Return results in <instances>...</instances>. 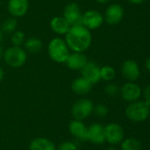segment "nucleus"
<instances>
[{
	"label": "nucleus",
	"instance_id": "nucleus-28",
	"mask_svg": "<svg viewBox=\"0 0 150 150\" xmlns=\"http://www.w3.org/2000/svg\"><path fill=\"white\" fill-rule=\"evenodd\" d=\"M141 96H143V98H144V100L143 101H145L150 106V84L147 85L144 88V90L142 91Z\"/></svg>",
	"mask_w": 150,
	"mask_h": 150
},
{
	"label": "nucleus",
	"instance_id": "nucleus-17",
	"mask_svg": "<svg viewBox=\"0 0 150 150\" xmlns=\"http://www.w3.org/2000/svg\"><path fill=\"white\" fill-rule=\"evenodd\" d=\"M68 128L72 135H73L74 137H76L80 141H87L88 127L82 122V120H74L71 121Z\"/></svg>",
	"mask_w": 150,
	"mask_h": 150
},
{
	"label": "nucleus",
	"instance_id": "nucleus-12",
	"mask_svg": "<svg viewBox=\"0 0 150 150\" xmlns=\"http://www.w3.org/2000/svg\"><path fill=\"white\" fill-rule=\"evenodd\" d=\"M28 0H9L7 9L9 13L13 18L23 17L28 11Z\"/></svg>",
	"mask_w": 150,
	"mask_h": 150
},
{
	"label": "nucleus",
	"instance_id": "nucleus-34",
	"mask_svg": "<svg viewBox=\"0 0 150 150\" xmlns=\"http://www.w3.org/2000/svg\"><path fill=\"white\" fill-rule=\"evenodd\" d=\"M2 40H3V32H2V30L0 29V42L2 41Z\"/></svg>",
	"mask_w": 150,
	"mask_h": 150
},
{
	"label": "nucleus",
	"instance_id": "nucleus-26",
	"mask_svg": "<svg viewBox=\"0 0 150 150\" xmlns=\"http://www.w3.org/2000/svg\"><path fill=\"white\" fill-rule=\"evenodd\" d=\"M104 92L109 97H115L119 92V87L116 83H109L105 86Z\"/></svg>",
	"mask_w": 150,
	"mask_h": 150
},
{
	"label": "nucleus",
	"instance_id": "nucleus-19",
	"mask_svg": "<svg viewBox=\"0 0 150 150\" xmlns=\"http://www.w3.org/2000/svg\"><path fill=\"white\" fill-rule=\"evenodd\" d=\"M29 150H56L53 142L47 138L39 137L34 139L29 144Z\"/></svg>",
	"mask_w": 150,
	"mask_h": 150
},
{
	"label": "nucleus",
	"instance_id": "nucleus-7",
	"mask_svg": "<svg viewBox=\"0 0 150 150\" xmlns=\"http://www.w3.org/2000/svg\"><path fill=\"white\" fill-rule=\"evenodd\" d=\"M103 23V15L95 10H88L82 14L81 25L88 30H95Z\"/></svg>",
	"mask_w": 150,
	"mask_h": 150
},
{
	"label": "nucleus",
	"instance_id": "nucleus-22",
	"mask_svg": "<svg viewBox=\"0 0 150 150\" xmlns=\"http://www.w3.org/2000/svg\"><path fill=\"white\" fill-rule=\"evenodd\" d=\"M100 76H101V79H103V81L111 82L116 76V70L111 66L105 65L100 68Z\"/></svg>",
	"mask_w": 150,
	"mask_h": 150
},
{
	"label": "nucleus",
	"instance_id": "nucleus-14",
	"mask_svg": "<svg viewBox=\"0 0 150 150\" xmlns=\"http://www.w3.org/2000/svg\"><path fill=\"white\" fill-rule=\"evenodd\" d=\"M124 18V9L118 4H111L105 11V20L109 25H117Z\"/></svg>",
	"mask_w": 150,
	"mask_h": 150
},
{
	"label": "nucleus",
	"instance_id": "nucleus-6",
	"mask_svg": "<svg viewBox=\"0 0 150 150\" xmlns=\"http://www.w3.org/2000/svg\"><path fill=\"white\" fill-rule=\"evenodd\" d=\"M105 140L111 145H117L125 139V131L118 123H110L104 127Z\"/></svg>",
	"mask_w": 150,
	"mask_h": 150
},
{
	"label": "nucleus",
	"instance_id": "nucleus-24",
	"mask_svg": "<svg viewBox=\"0 0 150 150\" xmlns=\"http://www.w3.org/2000/svg\"><path fill=\"white\" fill-rule=\"evenodd\" d=\"M11 41L12 46L20 47L25 42V33L22 31L16 30L11 33Z\"/></svg>",
	"mask_w": 150,
	"mask_h": 150
},
{
	"label": "nucleus",
	"instance_id": "nucleus-2",
	"mask_svg": "<svg viewBox=\"0 0 150 150\" xmlns=\"http://www.w3.org/2000/svg\"><path fill=\"white\" fill-rule=\"evenodd\" d=\"M48 54L57 63H65L70 54V49L65 40L56 37L48 44Z\"/></svg>",
	"mask_w": 150,
	"mask_h": 150
},
{
	"label": "nucleus",
	"instance_id": "nucleus-36",
	"mask_svg": "<svg viewBox=\"0 0 150 150\" xmlns=\"http://www.w3.org/2000/svg\"><path fill=\"white\" fill-rule=\"evenodd\" d=\"M0 7H1V1H0Z\"/></svg>",
	"mask_w": 150,
	"mask_h": 150
},
{
	"label": "nucleus",
	"instance_id": "nucleus-20",
	"mask_svg": "<svg viewBox=\"0 0 150 150\" xmlns=\"http://www.w3.org/2000/svg\"><path fill=\"white\" fill-rule=\"evenodd\" d=\"M25 48L30 53H38L42 48V41L36 37H30L24 42Z\"/></svg>",
	"mask_w": 150,
	"mask_h": 150
},
{
	"label": "nucleus",
	"instance_id": "nucleus-25",
	"mask_svg": "<svg viewBox=\"0 0 150 150\" xmlns=\"http://www.w3.org/2000/svg\"><path fill=\"white\" fill-rule=\"evenodd\" d=\"M95 114L99 117V118H104L108 115L109 113V108L103 104H99L96 106H94V111Z\"/></svg>",
	"mask_w": 150,
	"mask_h": 150
},
{
	"label": "nucleus",
	"instance_id": "nucleus-32",
	"mask_svg": "<svg viewBox=\"0 0 150 150\" xmlns=\"http://www.w3.org/2000/svg\"><path fill=\"white\" fill-rule=\"evenodd\" d=\"M111 0H96V2L99 3V4H106V3H108Z\"/></svg>",
	"mask_w": 150,
	"mask_h": 150
},
{
	"label": "nucleus",
	"instance_id": "nucleus-1",
	"mask_svg": "<svg viewBox=\"0 0 150 150\" xmlns=\"http://www.w3.org/2000/svg\"><path fill=\"white\" fill-rule=\"evenodd\" d=\"M65 42L72 52L83 53L87 51L92 43V35L90 30L82 25H72L65 34Z\"/></svg>",
	"mask_w": 150,
	"mask_h": 150
},
{
	"label": "nucleus",
	"instance_id": "nucleus-31",
	"mask_svg": "<svg viewBox=\"0 0 150 150\" xmlns=\"http://www.w3.org/2000/svg\"><path fill=\"white\" fill-rule=\"evenodd\" d=\"M4 70H3V69H2V68H0V82L3 80V78H4Z\"/></svg>",
	"mask_w": 150,
	"mask_h": 150
},
{
	"label": "nucleus",
	"instance_id": "nucleus-23",
	"mask_svg": "<svg viewBox=\"0 0 150 150\" xmlns=\"http://www.w3.org/2000/svg\"><path fill=\"white\" fill-rule=\"evenodd\" d=\"M17 25H18V23H17L16 18L11 17V18H6L3 22L1 30H2V32H4L5 33H12L13 32L16 31Z\"/></svg>",
	"mask_w": 150,
	"mask_h": 150
},
{
	"label": "nucleus",
	"instance_id": "nucleus-21",
	"mask_svg": "<svg viewBox=\"0 0 150 150\" xmlns=\"http://www.w3.org/2000/svg\"><path fill=\"white\" fill-rule=\"evenodd\" d=\"M121 150H141V143L136 138L129 137L122 141Z\"/></svg>",
	"mask_w": 150,
	"mask_h": 150
},
{
	"label": "nucleus",
	"instance_id": "nucleus-13",
	"mask_svg": "<svg viewBox=\"0 0 150 150\" xmlns=\"http://www.w3.org/2000/svg\"><path fill=\"white\" fill-rule=\"evenodd\" d=\"M80 71L82 77L87 79L92 84H95L101 80L100 67L95 62H88V63L83 67Z\"/></svg>",
	"mask_w": 150,
	"mask_h": 150
},
{
	"label": "nucleus",
	"instance_id": "nucleus-9",
	"mask_svg": "<svg viewBox=\"0 0 150 150\" xmlns=\"http://www.w3.org/2000/svg\"><path fill=\"white\" fill-rule=\"evenodd\" d=\"M63 17L67 20V22L71 25V26L81 25L82 13L77 3L72 2L68 4L64 9Z\"/></svg>",
	"mask_w": 150,
	"mask_h": 150
},
{
	"label": "nucleus",
	"instance_id": "nucleus-3",
	"mask_svg": "<svg viewBox=\"0 0 150 150\" xmlns=\"http://www.w3.org/2000/svg\"><path fill=\"white\" fill-rule=\"evenodd\" d=\"M126 115L133 122H143L149 117L150 106L145 101L132 102L126 109Z\"/></svg>",
	"mask_w": 150,
	"mask_h": 150
},
{
	"label": "nucleus",
	"instance_id": "nucleus-10",
	"mask_svg": "<svg viewBox=\"0 0 150 150\" xmlns=\"http://www.w3.org/2000/svg\"><path fill=\"white\" fill-rule=\"evenodd\" d=\"M87 141L94 144H103L106 142L105 140V130L104 127L99 123H94L88 127Z\"/></svg>",
	"mask_w": 150,
	"mask_h": 150
},
{
	"label": "nucleus",
	"instance_id": "nucleus-5",
	"mask_svg": "<svg viewBox=\"0 0 150 150\" xmlns=\"http://www.w3.org/2000/svg\"><path fill=\"white\" fill-rule=\"evenodd\" d=\"M94 111V104L88 98L77 100L72 107V114L74 120H83L87 119Z\"/></svg>",
	"mask_w": 150,
	"mask_h": 150
},
{
	"label": "nucleus",
	"instance_id": "nucleus-16",
	"mask_svg": "<svg viewBox=\"0 0 150 150\" xmlns=\"http://www.w3.org/2000/svg\"><path fill=\"white\" fill-rule=\"evenodd\" d=\"M51 30L59 35H65L71 28V25L63 16H57L51 18L50 22Z\"/></svg>",
	"mask_w": 150,
	"mask_h": 150
},
{
	"label": "nucleus",
	"instance_id": "nucleus-4",
	"mask_svg": "<svg viewBox=\"0 0 150 150\" xmlns=\"http://www.w3.org/2000/svg\"><path fill=\"white\" fill-rule=\"evenodd\" d=\"M3 58L7 65L11 68L22 67L27 59V53L20 47L11 46L4 51Z\"/></svg>",
	"mask_w": 150,
	"mask_h": 150
},
{
	"label": "nucleus",
	"instance_id": "nucleus-33",
	"mask_svg": "<svg viewBox=\"0 0 150 150\" xmlns=\"http://www.w3.org/2000/svg\"><path fill=\"white\" fill-rule=\"evenodd\" d=\"M3 55H4V49H3V47H2V45L0 44V59L3 57Z\"/></svg>",
	"mask_w": 150,
	"mask_h": 150
},
{
	"label": "nucleus",
	"instance_id": "nucleus-27",
	"mask_svg": "<svg viewBox=\"0 0 150 150\" xmlns=\"http://www.w3.org/2000/svg\"><path fill=\"white\" fill-rule=\"evenodd\" d=\"M57 150H77V146L73 142L67 141V142H62L58 146Z\"/></svg>",
	"mask_w": 150,
	"mask_h": 150
},
{
	"label": "nucleus",
	"instance_id": "nucleus-15",
	"mask_svg": "<svg viewBox=\"0 0 150 150\" xmlns=\"http://www.w3.org/2000/svg\"><path fill=\"white\" fill-rule=\"evenodd\" d=\"M88 62V60L83 53L72 52V54L70 53L65 63L66 66L72 70H81Z\"/></svg>",
	"mask_w": 150,
	"mask_h": 150
},
{
	"label": "nucleus",
	"instance_id": "nucleus-29",
	"mask_svg": "<svg viewBox=\"0 0 150 150\" xmlns=\"http://www.w3.org/2000/svg\"><path fill=\"white\" fill-rule=\"evenodd\" d=\"M129 3H132V4H141L143 2H145L146 0H127Z\"/></svg>",
	"mask_w": 150,
	"mask_h": 150
},
{
	"label": "nucleus",
	"instance_id": "nucleus-8",
	"mask_svg": "<svg viewBox=\"0 0 150 150\" xmlns=\"http://www.w3.org/2000/svg\"><path fill=\"white\" fill-rule=\"evenodd\" d=\"M120 94L125 101L132 103L139 100L141 97L142 90L139 84L133 82H128L121 87Z\"/></svg>",
	"mask_w": 150,
	"mask_h": 150
},
{
	"label": "nucleus",
	"instance_id": "nucleus-18",
	"mask_svg": "<svg viewBox=\"0 0 150 150\" xmlns=\"http://www.w3.org/2000/svg\"><path fill=\"white\" fill-rule=\"evenodd\" d=\"M92 86L93 84L91 83H89L87 79L81 76L73 80L71 88L72 91L77 95H86L91 91Z\"/></svg>",
	"mask_w": 150,
	"mask_h": 150
},
{
	"label": "nucleus",
	"instance_id": "nucleus-11",
	"mask_svg": "<svg viewBox=\"0 0 150 150\" xmlns=\"http://www.w3.org/2000/svg\"><path fill=\"white\" fill-rule=\"evenodd\" d=\"M121 73L123 77L128 82H134L140 76V68L138 63L133 60L126 61L121 67Z\"/></svg>",
	"mask_w": 150,
	"mask_h": 150
},
{
	"label": "nucleus",
	"instance_id": "nucleus-35",
	"mask_svg": "<svg viewBox=\"0 0 150 150\" xmlns=\"http://www.w3.org/2000/svg\"><path fill=\"white\" fill-rule=\"evenodd\" d=\"M106 150H117V149H116L115 148H112V147H111V148H109V149H107Z\"/></svg>",
	"mask_w": 150,
	"mask_h": 150
},
{
	"label": "nucleus",
	"instance_id": "nucleus-30",
	"mask_svg": "<svg viewBox=\"0 0 150 150\" xmlns=\"http://www.w3.org/2000/svg\"><path fill=\"white\" fill-rule=\"evenodd\" d=\"M146 67L148 69V70L150 72V56L149 57V59L147 60V62H146Z\"/></svg>",
	"mask_w": 150,
	"mask_h": 150
}]
</instances>
